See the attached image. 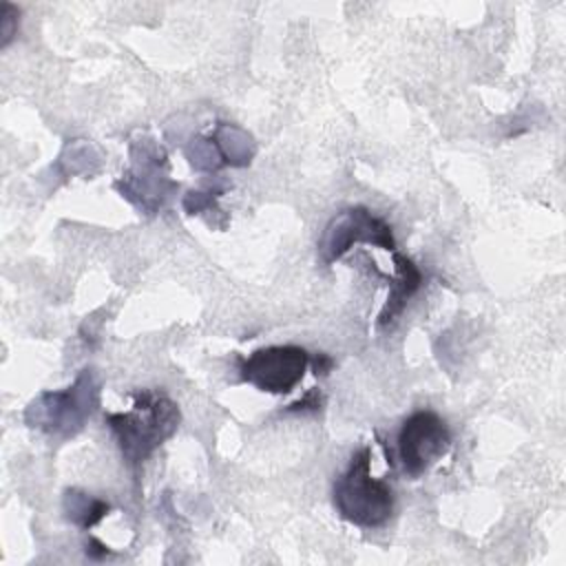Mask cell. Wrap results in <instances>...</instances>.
Returning <instances> with one entry per match:
<instances>
[{
  "instance_id": "obj_1",
  "label": "cell",
  "mask_w": 566,
  "mask_h": 566,
  "mask_svg": "<svg viewBox=\"0 0 566 566\" xmlns=\"http://www.w3.org/2000/svg\"><path fill=\"white\" fill-rule=\"evenodd\" d=\"M130 411L106 413V422L117 438L124 460L137 469L148 455L161 447L179 427L177 405L161 391H133Z\"/></svg>"
},
{
  "instance_id": "obj_4",
  "label": "cell",
  "mask_w": 566,
  "mask_h": 566,
  "mask_svg": "<svg viewBox=\"0 0 566 566\" xmlns=\"http://www.w3.org/2000/svg\"><path fill=\"white\" fill-rule=\"evenodd\" d=\"M451 447L447 422L429 409L413 411L400 427L396 438V453L405 475L420 478L427 473Z\"/></svg>"
},
{
  "instance_id": "obj_5",
  "label": "cell",
  "mask_w": 566,
  "mask_h": 566,
  "mask_svg": "<svg viewBox=\"0 0 566 566\" xmlns=\"http://www.w3.org/2000/svg\"><path fill=\"white\" fill-rule=\"evenodd\" d=\"M354 243H369L382 250L394 252L396 241L391 234V226L380 217L371 214L363 206L347 208L338 212L323 230L318 241V259L323 265H332L338 261Z\"/></svg>"
},
{
  "instance_id": "obj_9",
  "label": "cell",
  "mask_w": 566,
  "mask_h": 566,
  "mask_svg": "<svg viewBox=\"0 0 566 566\" xmlns=\"http://www.w3.org/2000/svg\"><path fill=\"white\" fill-rule=\"evenodd\" d=\"M0 35H2V46H7L11 42V38L15 35V29H18V18H20V11L9 4V2H2L0 4Z\"/></svg>"
},
{
  "instance_id": "obj_3",
  "label": "cell",
  "mask_w": 566,
  "mask_h": 566,
  "mask_svg": "<svg viewBox=\"0 0 566 566\" xmlns=\"http://www.w3.org/2000/svg\"><path fill=\"white\" fill-rule=\"evenodd\" d=\"M99 405V380L93 369H82L75 382L62 391H44L24 411L29 427L55 438H71L82 431Z\"/></svg>"
},
{
  "instance_id": "obj_2",
  "label": "cell",
  "mask_w": 566,
  "mask_h": 566,
  "mask_svg": "<svg viewBox=\"0 0 566 566\" xmlns=\"http://www.w3.org/2000/svg\"><path fill=\"white\" fill-rule=\"evenodd\" d=\"M336 513L360 528H380L394 515V489L371 475V451L360 447L332 489Z\"/></svg>"
},
{
  "instance_id": "obj_8",
  "label": "cell",
  "mask_w": 566,
  "mask_h": 566,
  "mask_svg": "<svg viewBox=\"0 0 566 566\" xmlns=\"http://www.w3.org/2000/svg\"><path fill=\"white\" fill-rule=\"evenodd\" d=\"M64 513L73 524L88 528L108 513V504L73 489V491H66L64 495Z\"/></svg>"
},
{
  "instance_id": "obj_10",
  "label": "cell",
  "mask_w": 566,
  "mask_h": 566,
  "mask_svg": "<svg viewBox=\"0 0 566 566\" xmlns=\"http://www.w3.org/2000/svg\"><path fill=\"white\" fill-rule=\"evenodd\" d=\"M321 402H323V398H321V394H318V389H312V391H307L301 400H296V402H292L285 411L287 413H294V411H305V409H310V411H314V409H321Z\"/></svg>"
},
{
  "instance_id": "obj_6",
  "label": "cell",
  "mask_w": 566,
  "mask_h": 566,
  "mask_svg": "<svg viewBox=\"0 0 566 566\" xmlns=\"http://www.w3.org/2000/svg\"><path fill=\"white\" fill-rule=\"evenodd\" d=\"M310 354L298 345H270L239 358L241 380L268 394H290L305 376Z\"/></svg>"
},
{
  "instance_id": "obj_11",
  "label": "cell",
  "mask_w": 566,
  "mask_h": 566,
  "mask_svg": "<svg viewBox=\"0 0 566 566\" xmlns=\"http://www.w3.org/2000/svg\"><path fill=\"white\" fill-rule=\"evenodd\" d=\"M312 363H314V374H316V376H327L329 369H332V365H334V360H332L327 354H316Z\"/></svg>"
},
{
  "instance_id": "obj_7",
  "label": "cell",
  "mask_w": 566,
  "mask_h": 566,
  "mask_svg": "<svg viewBox=\"0 0 566 566\" xmlns=\"http://www.w3.org/2000/svg\"><path fill=\"white\" fill-rule=\"evenodd\" d=\"M394 265H396V276L389 279L387 303H385V307L378 314V325L380 327L394 323L400 316V312L405 310L407 301L422 285V274H420L418 265L409 256L394 252Z\"/></svg>"
}]
</instances>
